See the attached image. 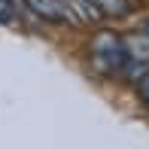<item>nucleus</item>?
<instances>
[{
  "instance_id": "nucleus-7",
  "label": "nucleus",
  "mask_w": 149,
  "mask_h": 149,
  "mask_svg": "<svg viewBox=\"0 0 149 149\" xmlns=\"http://www.w3.org/2000/svg\"><path fill=\"white\" fill-rule=\"evenodd\" d=\"M12 18H15V12H12L9 0H0V24H9Z\"/></svg>"
},
{
  "instance_id": "nucleus-1",
  "label": "nucleus",
  "mask_w": 149,
  "mask_h": 149,
  "mask_svg": "<svg viewBox=\"0 0 149 149\" xmlns=\"http://www.w3.org/2000/svg\"><path fill=\"white\" fill-rule=\"evenodd\" d=\"M91 61H94V67H97L100 73H107V76L122 73V64L128 61L122 37H119V33H113V31L97 33V37L91 40Z\"/></svg>"
},
{
  "instance_id": "nucleus-3",
  "label": "nucleus",
  "mask_w": 149,
  "mask_h": 149,
  "mask_svg": "<svg viewBox=\"0 0 149 149\" xmlns=\"http://www.w3.org/2000/svg\"><path fill=\"white\" fill-rule=\"evenodd\" d=\"M64 3H67L76 24H100L104 22V12H100V6L94 0H64Z\"/></svg>"
},
{
  "instance_id": "nucleus-5",
  "label": "nucleus",
  "mask_w": 149,
  "mask_h": 149,
  "mask_svg": "<svg viewBox=\"0 0 149 149\" xmlns=\"http://www.w3.org/2000/svg\"><path fill=\"white\" fill-rule=\"evenodd\" d=\"M104 15H125L131 9V0H94Z\"/></svg>"
},
{
  "instance_id": "nucleus-8",
  "label": "nucleus",
  "mask_w": 149,
  "mask_h": 149,
  "mask_svg": "<svg viewBox=\"0 0 149 149\" xmlns=\"http://www.w3.org/2000/svg\"><path fill=\"white\" fill-rule=\"evenodd\" d=\"M9 6H12V12H15V15H31V9H28V3H24V0H9Z\"/></svg>"
},
{
  "instance_id": "nucleus-2",
  "label": "nucleus",
  "mask_w": 149,
  "mask_h": 149,
  "mask_svg": "<svg viewBox=\"0 0 149 149\" xmlns=\"http://www.w3.org/2000/svg\"><path fill=\"white\" fill-rule=\"evenodd\" d=\"M24 3H28L31 15L43 18V22H58V24L67 22V24H76L64 0H24Z\"/></svg>"
},
{
  "instance_id": "nucleus-6",
  "label": "nucleus",
  "mask_w": 149,
  "mask_h": 149,
  "mask_svg": "<svg viewBox=\"0 0 149 149\" xmlns=\"http://www.w3.org/2000/svg\"><path fill=\"white\" fill-rule=\"evenodd\" d=\"M134 85H137V91H140V97H143V104L149 107V70H146L143 76H140L137 82H134Z\"/></svg>"
},
{
  "instance_id": "nucleus-9",
  "label": "nucleus",
  "mask_w": 149,
  "mask_h": 149,
  "mask_svg": "<svg viewBox=\"0 0 149 149\" xmlns=\"http://www.w3.org/2000/svg\"><path fill=\"white\" fill-rule=\"evenodd\" d=\"M143 33H149V18H146V22H143Z\"/></svg>"
},
{
  "instance_id": "nucleus-4",
  "label": "nucleus",
  "mask_w": 149,
  "mask_h": 149,
  "mask_svg": "<svg viewBox=\"0 0 149 149\" xmlns=\"http://www.w3.org/2000/svg\"><path fill=\"white\" fill-rule=\"evenodd\" d=\"M125 43V55L134 58V61H146L149 64V33H131V37H122Z\"/></svg>"
}]
</instances>
